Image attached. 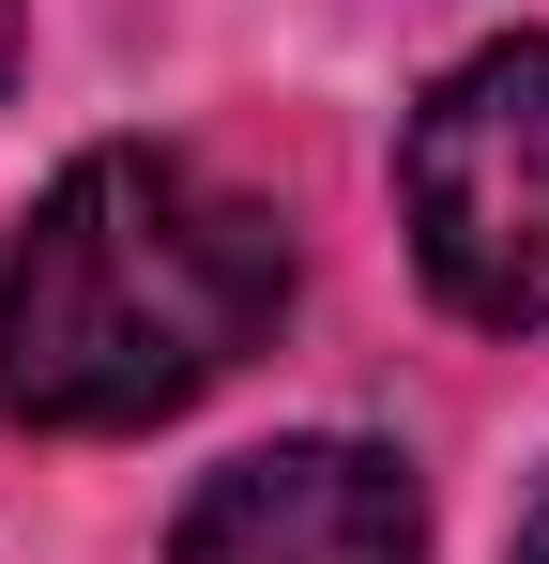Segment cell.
<instances>
[{
	"label": "cell",
	"instance_id": "cell-3",
	"mask_svg": "<svg viewBox=\"0 0 549 564\" xmlns=\"http://www.w3.org/2000/svg\"><path fill=\"white\" fill-rule=\"evenodd\" d=\"M169 564H428V503L381 443H260L183 503Z\"/></svg>",
	"mask_w": 549,
	"mask_h": 564
},
{
	"label": "cell",
	"instance_id": "cell-1",
	"mask_svg": "<svg viewBox=\"0 0 549 564\" xmlns=\"http://www.w3.org/2000/svg\"><path fill=\"white\" fill-rule=\"evenodd\" d=\"M290 305V229L229 169L107 138L0 245V412L15 427H153L245 367Z\"/></svg>",
	"mask_w": 549,
	"mask_h": 564
},
{
	"label": "cell",
	"instance_id": "cell-2",
	"mask_svg": "<svg viewBox=\"0 0 549 564\" xmlns=\"http://www.w3.org/2000/svg\"><path fill=\"white\" fill-rule=\"evenodd\" d=\"M397 198H412V260L458 321L535 336L549 321V31L473 46L397 138Z\"/></svg>",
	"mask_w": 549,
	"mask_h": 564
},
{
	"label": "cell",
	"instance_id": "cell-5",
	"mask_svg": "<svg viewBox=\"0 0 549 564\" xmlns=\"http://www.w3.org/2000/svg\"><path fill=\"white\" fill-rule=\"evenodd\" d=\"M0 93H15V0H0Z\"/></svg>",
	"mask_w": 549,
	"mask_h": 564
},
{
	"label": "cell",
	"instance_id": "cell-4",
	"mask_svg": "<svg viewBox=\"0 0 549 564\" xmlns=\"http://www.w3.org/2000/svg\"><path fill=\"white\" fill-rule=\"evenodd\" d=\"M519 564H549V488H535V503H519Z\"/></svg>",
	"mask_w": 549,
	"mask_h": 564
}]
</instances>
